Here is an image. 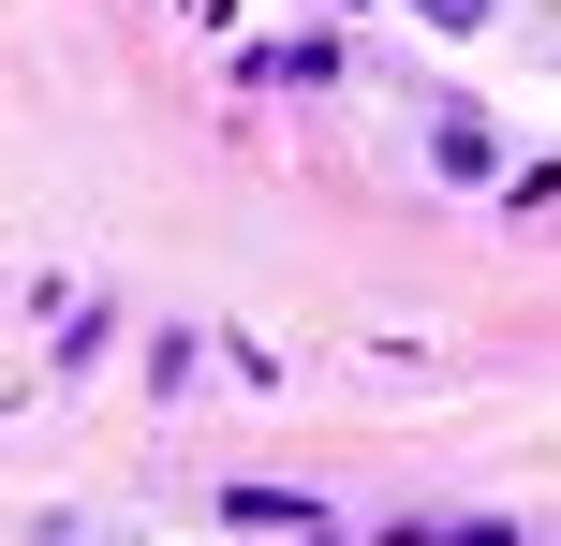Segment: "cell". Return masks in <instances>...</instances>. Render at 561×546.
<instances>
[{"label":"cell","instance_id":"cell-1","mask_svg":"<svg viewBox=\"0 0 561 546\" xmlns=\"http://www.w3.org/2000/svg\"><path fill=\"white\" fill-rule=\"evenodd\" d=\"M428 15H488V0H428Z\"/></svg>","mask_w":561,"mask_h":546}]
</instances>
